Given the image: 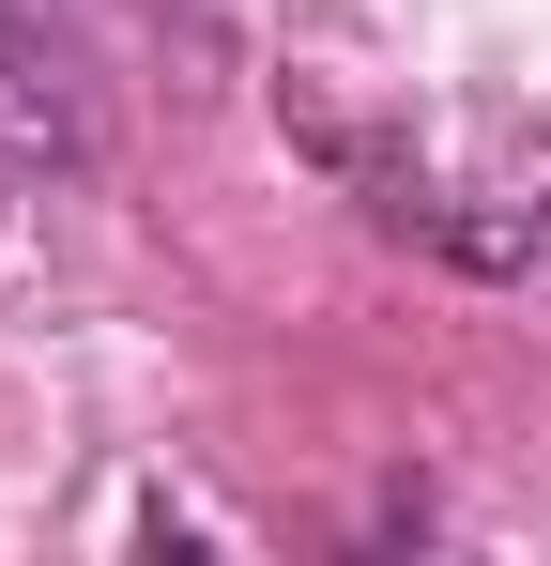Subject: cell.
<instances>
[{"instance_id":"obj_1","label":"cell","mask_w":551,"mask_h":566,"mask_svg":"<svg viewBox=\"0 0 551 566\" xmlns=\"http://www.w3.org/2000/svg\"><path fill=\"white\" fill-rule=\"evenodd\" d=\"M92 154V93L62 62V31L31 0H0V185H62Z\"/></svg>"}]
</instances>
